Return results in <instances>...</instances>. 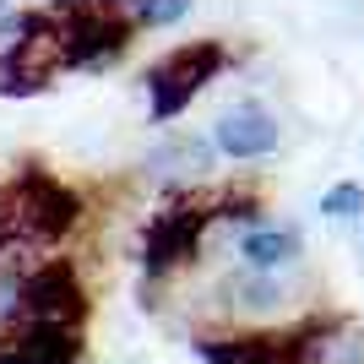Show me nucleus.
Segmentation results:
<instances>
[{
	"instance_id": "nucleus-9",
	"label": "nucleus",
	"mask_w": 364,
	"mask_h": 364,
	"mask_svg": "<svg viewBox=\"0 0 364 364\" xmlns=\"http://www.w3.org/2000/svg\"><path fill=\"white\" fill-rule=\"evenodd\" d=\"M191 6H196V0H131V6H125V22H131V28H174V22L191 16Z\"/></svg>"
},
{
	"instance_id": "nucleus-1",
	"label": "nucleus",
	"mask_w": 364,
	"mask_h": 364,
	"mask_svg": "<svg viewBox=\"0 0 364 364\" xmlns=\"http://www.w3.org/2000/svg\"><path fill=\"white\" fill-rule=\"evenodd\" d=\"M223 65H228V49L218 44V38L180 44V49H168L158 65H147L141 87H147V114H152V125L180 120L185 109L201 98V87H207V82H218V71H223Z\"/></svg>"
},
{
	"instance_id": "nucleus-6",
	"label": "nucleus",
	"mask_w": 364,
	"mask_h": 364,
	"mask_svg": "<svg viewBox=\"0 0 364 364\" xmlns=\"http://www.w3.org/2000/svg\"><path fill=\"white\" fill-rule=\"evenodd\" d=\"M304 250L299 228L289 223H267V218H256V223L240 228V240H234V256L250 267V272H283V267H294Z\"/></svg>"
},
{
	"instance_id": "nucleus-10",
	"label": "nucleus",
	"mask_w": 364,
	"mask_h": 364,
	"mask_svg": "<svg viewBox=\"0 0 364 364\" xmlns=\"http://www.w3.org/2000/svg\"><path fill=\"white\" fill-rule=\"evenodd\" d=\"M321 218H332V223H353L364 218V185L359 180H337L321 191Z\"/></svg>"
},
{
	"instance_id": "nucleus-4",
	"label": "nucleus",
	"mask_w": 364,
	"mask_h": 364,
	"mask_svg": "<svg viewBox=\"0 0 364 364\" xmlns=\"http://www.w3.org/2000/svg\"><path fill=\"white\" fill-rule=\"evenodd\" d=\"M283 131H277V114L256 98H240V104H228L223 114L213 120V147L218 158L228 164H261V158H272Z\"/></svg>"
},
{
	"instance_id": "nucleus-11",
	"label": "nucleus",
	"mask_w": 364,
	"mask_h": 364,
	"mask_svg": "<svg viewBox=\"0 0 364 364\" xmlns=\"http://www.w3.org/2000/svg\"><path fill=\"white\" fill-rule=\"evenodd\" d=\"M6 11H11V0H0V16H6Z\"/></svg>"
},
{
	"instance_id": "nucleus-8",
	"label": "nucleus",
	"mask_w": 364,
	"mask_h": 364,
	"mask_svg": "<svg viewBox=\"0 0 364 364\" xmlns=\"http://www.w3.org/2000/svg\"><path fill=\"white\" fill-rule=\"evenodd\" d=\"M0 364H82V337L60 326H33V332L0 337Z\"/></svg>"
},
{
	"instance_id": "nucleus-7",
	"label": "nucleus",
	"mask_w": 364,
	"mask_h": 364,
	"mask_svg": "<svg viewBox=\"0 0 364 364\" xmlns=\"http://www.w3.org/2000/svg\"><path fill=\"white\" fill-rule=\"evenodd\" d=\"M218 164V147L213 136L201 141V136H168L158 141V152H147V168H152V180H164V185H191L207 180V168Z\"/></svg>"
},
{
	"instance_id": "nucleus-3",
	"label": "nucleus",
	"mask_w": 364,
	"mask_h": 364,
	"mask_svg": "<svg viewBox=\"0 0 364 364\" xmlns=\"http://www.w3.org/2000/svg\"><path fill=\"white\" fill-rule=\"evenodd\" d=\"M0 213L11 218V223L28 234V240L55 245L60 234H71V228H76V218H82V201H76L60 180H49L44 168H28V174H16L11 196L0 201Z\"/></svg>"
},
{
	"instance_id": "nucleus-5",
	"label": "nucleus",
	"mask_w": 364,
	"mask_h": 364,
	"mask_svg": "<svg viewBox=\"0 0 364 364\" xmlns=\"http://www.w3.org/2000/svg\"><path fill=\"white\" fill-rule=\"evenodd\" d=\"M289 364H364V326L348 316H321L289 332Z\"/></svg>"
},
{
	"instance_id": "nucleus-2",
	"label": "nucleus",
	"mask_w": 364,
	"mask_h": 364,
	"mask_svg": "<svg viewBox=\"0 0 364 364\" xmlns=\"http://www.w3.org/2000/svg\"><path fill=\"white\" fill-rule=\"evenodd\" d=\"M218 228V196H196V191H180L164 213L147 223L141 234V267L152 277H168L191 267L201 256V240Z\"/></svg>"
}]
</instances>
